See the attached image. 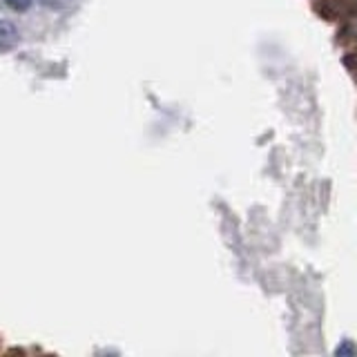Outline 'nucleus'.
Segmentation results:
<instances>
[{
	"label": "nucleus",
	"instance_id": "obj_1",
	"mask_svg": "<svg viewBox=\"0 0 357 357\" xmlns=\"http://www.w3.org/2000/svg\"><path fill=\"white\" fill-rule=\"evenodd\" d=\"M18 43V29L14 22L9 20H0V52L14 50Z\"/></svg>",
	"mask_w": 357,
	"mask_h": 357
},
{
	"label": "nucleus",
	"instance_id": "obj_2",
	"mask_svg": "<svg viewBox=\"0 0 357 357\" xmlns=\"http://www.w3.org/2000/svg\"><path fill=\"white\" fill-rule=\"evenodd\" d=\"M33 0H5V5L14 11H27Z\"/></svg>",
	"mask_w": 357,
	"mask_h": 357
},
{
	"label": "nucleus",
	"instance_id": "obj_3",
	"mask_svg": "<svg viewBox=\"0 0 357 357\" xmlns=\"http://www.w3.org/2000/svg\"><path fill=\"white\" fill-rule=\"evenodd\" d=\"M346 33L353 36V38H357V14L349 20V25H346Z\"/></svg>",
	"mask_w": 357,
	"mask_h": 357
},
{
	"label": "nucleus",
	"instance_id": "obj_4",
	"mask_svg": "<svg viewBox=\"0 0 357 357\" xmlns=\"http://www.w3.org/2000/svg\"><path fill=\"white\" fill-rule=\"evenodd\" d=\"M344 7L353 11V14H357V0H344Z\"/></svg>",
	"mask_w": 357,
	"mask_h": 357
}]
</instances>
